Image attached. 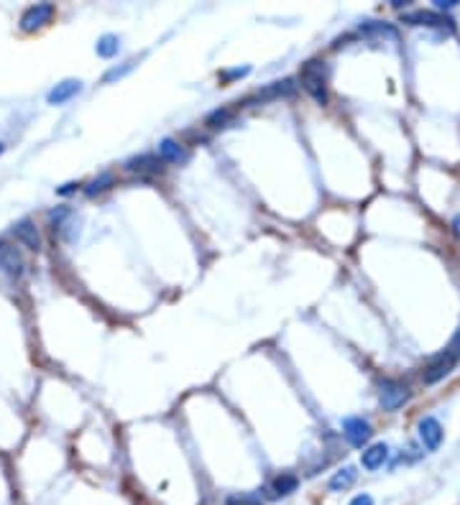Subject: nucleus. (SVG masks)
<instances>
[{"instance_id":"aec40b11","label":"nucleus","mask_w":460,"mask_h":505,"mask_svg":"<svg viewBox=\"0 0 460 505\" xmlns=\"http://www.w3.org/2000/svg\"><path fill=\"white\" fill-rule=\"evenodd\" d=\"M67 217H69V207L67 204H61V207H56V209H51L49 212V225L56 230V227H61V222H64Z\"/></svg>"},{"instance_id":"b1692460","label":"nucleus","mask_w":460,"mask_h":505,"mask_svg":"<svg viewBox=\"0 0 460 505\" xmlns=\"http://www.w3.org/2000/svg\"><path fill=\"white\" fill-rule=\"evenodd\" d=\"M445 350H448V353L453 355V358L460 360V327H458V332L453 335V340H450V345L445 347Z\"/></svg>"},{"instance_id":"1a4fd4ad","label":"nucleus","mask_w":460,"mask_h":505,"mask_svg":"<svg viewBox=\"0 0 460 505\" xmlns=\"http://www.w3.org/2000/svg\"><path fill=\"white\" fill-rule=\"evenodd\" d=\"M442 424L435 419V416H424L422 421H419V439H422L424 449L435 452L437 447L442 444Z\"/></svg>"},{"instance_id":"2eb2a0df","label":"nucleus","mask_w":460,"mask_h":505,"mask_svg":"<svg viewBox=\"0 0 460 505\" xmlns=\"http://www.w3.org/2000/svg\"><path fill=\"white\" fill-rule=\"evenodd\" d=\"M356 477H358L356 467H343V469H337L335 475L330 477L327 487H330L332 493H343V490H348V487L356 482Z\"/></svg>"},{"instance_id":"f8f14e48","label":"nucleus","mask_w":460,"mask_h":505,"mask_svg":"<svg viewBox=\"0 0 460 505\" xmlns=\"http://www.w3.org/2000/svg\"><path fill=\"white\" fill-rule=\"evenodd\" d=\"M80 92H82L80 80H64V82H59L54 90H49L46 100H49V105H64V103H69L74 95H80Z\"/></svg>"},{"instance_id":"20e7f679","label":"nucleus","mask_w":460,"mask_h":505,"mask_svg":"<svg viewBox=\"0 0 460 505\" xmlns=\"http://www.w3.org/2000/svg\"><path fill=\"white\" fill-rule=\"evenodd\" d=\"M0 271L8 276V278H21L26 271V261L21 248H16L8 240H0Z\"/></svg>"},{"instance_id":"4468645a","label":"nucleus","mask_w":460,"mask_h":505,"mask_svg":"<svg viewBox=\"0 0 460 505\" xmlns=\"http://www.w3.org/2000/svg\"><path fill=\"white\" fill-rule=\"evenodd\" d=\"M389 459V447L384 444V442H379V444H374V447H368L366 452H363V457H361V464L366 469H379V467H384V462Z\"/></svg>"},{"instance_id":"4be33fe9","label":"nucleus","mask_w":460,"mask_h":505,"mask_svg":"<svg viewBox=\"0 0 460 505\" xmlns=\"http://www.w3.org/2000/svg\"><path fill=\"white\" fill-rule=\"evenodd\" d=\"M131 69H133V61H126L123 67H116V69H111V72L105 74V82H113V80H121L123 74H128Z\"/></svg>"},{"instance_id":"0eeeda50","label":"nucleus","mask_w":460,"mask_h":505,"mask_svg":"<svg viewBox=\"0 0 460 505\" xmlns=\"http://www.w3.org/2000/svg\"><path fill=\"white\" fill-rule=\"evenodd\" d=\"M371 434H374L371 432V424L363 421L361 416H348V419L343 421V437L350 447H358V449H361L368 439H371Z\"/></svg>"},{"instance_id":"393cba45","label":"nucleus","mask_w":460,"mask_h":505,"mask_svg":"<svg viewBox=\"0 0 460 505\" xmlns=\"http://www.w3.org/2000/svg\"><path fill=\"white\" fill-rule=\"evenodd\" d=\"M77 189H80V184H77V182H69V184H64V187L56 189V194H59V197H67V194H74Z\"/></svg>"},{"instance_id":"6ab92c4d","label":"nucleus","mask_w":460,"mask_h":505,"mask_svg":"<svg viewBox=\"0 0 460 505\" xmlns=\"http://www.w3.org/2000/svg\"><path fill=\"white\" fill-rule=\"evenodd\" d=\"M95 49H98V56H103V59H113V56L118 54V49H121V41H118V36L108 33V36L100 38Z\"/></svg>"},{"instance_id":"a878e982","label":"nucleus","mask_w":460,"mask_h":505,"mask_svg":"<svg viewBox=\"0 0 460 505\" xmlns=\"http://www.w3.org/2000/svg\"><path fill=\"white\" fill-rule=\"evenodd\" d=\"M350 505H374V498L368 493H363V495H356V498L350 500Z\"/></svg>"},{"instance_id":"7ed1b4c3","label":"nucleus","mask_w":460,"mask_h":505,"mask_svg":"<svg viewBox=\"0 0 460 505\" xmlns=\"http://www.w3.org/2000/svg\"><path fill=\"white\" fill-rule=\"evenodd\" d=\"M379 401L384 411H397L409 401V385L402 380H384L379 390Z\"/></svg>"},{"instance_id":"5701e85b","label":"nucleus","mask_w":460,"mask_h":505,"mask_svg":"<svg viewBox=\"0 0 460 505\" xmlns=\"http://www.w3.org/2000/svg\"><path fill=\"white\" fill-rule=\"evenodd\" d=\"M251 72V67H243V69H228V72H223L220 74V80L223 82H230V80H240V77H245V74Z\"/></svg>"},{"instance_id":"f257e3e1","label":"nucleus","mask_w":460,"mask_h":505,"mask_svg":"<svg viewBox=\"0 0 460 505\" xmlns=\"http://www.w3.org/2000/svg\"><path fill=\"white\" fill-rule=\"evenodd\" d=\"M300 82H302V87L307 90V95L315 100L317 105H327V67H325V61H320V59H310L302 67V72H300Z\"/></svg>"},{"instance_id":"f03ea898","label":"nucleus","mask_w":460,"mask_h":505,"mask_svg":"<svg viewBox=\"0 0 460 505\" xmlns=\"http://www.w3.org/2000/svg\"><path fill=\"white\" fill-rule=\"evenodd\" d=\"M460 360L453 358V355L448 353V350H442V353H437L435 358L427 360V365H424L422 370V383L424 385H435L440 383L442 378H448L450 373L455 370V365H458Z\"/></svg>"},{"instance_id":"a211bd4d","label":"nucleus","mask_w":460,"mask_h":505,"mask_svg":"<svg viewBox=\"0 0 460 505\" xmlns=\"http://www.w3.org/2000/svg\"><path fill=\"white\" fill-rule=\"evenodd\" d=\"M111 187H113V174H108V171H105V174H100L98 179H92V182L87 184V187H85V194H87V197L103 194V192H108Z\"/></svg>"},{"instance_id":"dca6fc26","label":"nucleus","mask_w":460,"mask_h":505,"mask_svg":"<svg viewBox=\"0 0 460 505\" xmlns=\"http://www.w3.org/2000/svg\"><path fill=\"white\" fill-rule=\"evenodd\" d=\"M230 123H233V110L230 108H218V110H213L208 118H205V125H208L210 130L228 128Z\"/></svg>"},{"instance_id":"6e6552de","label":"nucleus","mask_w":460,"mask_h":505,"mask_svg":"<svg viewBox=\"0 0 460 505\" xmlns=\"http://www.w3.org/2000/svg\"><path fill=\"white\" fill-rule=\"evenodd\" d=\"M164 169L166 166L159 159V153H141V156H133V159L126 161V171L138 174V177H153V174H161Z\"/></svg>"},{"instance_id":"423d86ee","label":"nucleus","mask_w":460,"mask_h":505,"mask_svg":"<svg viewBox=\"0 0 460 505\" xmlns=\"http://www.w3.org/2000/svg\"><path fill=\"white\" fill-rule=\"evenodd\" d=\"M402 24L409 26H429V28H453V19L437 11H412L402 13Z\"/></svg>"},{"instance_id":"412c9836","label":"nucleus","mask_w":460,"mask_h":505,"mask_svg":"<svg viewBox=\"0 0 460 505\" xmlns=\"http://www.w3.org/2000/svg\"><path fill=\"white\" fill-rule=\"evenodd\" d=\"M225 505H264L256 495H230L225 500Z\"/></svg>"},{"instance_id":"9d476101","label":"nucleus","mask_w":460,"mask_h":505,"mask_svg":"<svg viewBox=\"0 0 460 505\" xmlns=\"http://www.w3.org/2000/svg\"><path fill=\"white\" fill-rule=\"evenodd\" d=\"M13 238L29 250H41V235H39L36 225H34L31 219H21V222H16V227H13Z\"/></svg>"},{"instance_id":"f3484780","label":"nucleus","mask_w":460,"mask_h":505,"mask_svg":"<svg viewBox=\"0 0 460 505\" xmlns=\"http://www.w3.org/2000/svg\"><path fill=\"white\" fill-rule=\"evenodd\" d=\"M297 487H300V480H297V475H289V472H284V475H279L271 482L274 495H292Z\"/></svg>"},{"instance_id":"bb28decb","label":"nucleus","mask_w":460,"mask_h":505,"mask_svg":"<svg viewBox=\"0 0 460 505\" xmlns=\"http://www.w3.org/2000/svg\"><path fill=\"white\" fill-rule=\"evenodd\" d=\"M455 6H458V0H437V3H435L437 13H440V11H450V8H455Z\"/></svg>"},{"instance_id":"39448f33","label":"nucleus","mask_w":460,"mask_h":505,"mask_svg":"<svg viewBox=\"0 0 460 505\" xmlns=\"http://www.w3.org/2000/svg\"><path fill=\"white\" fill-rule=\"evenodd\" d=\"M54 13L56 8L51 6V3H36V6L26 8V11L21 13V31L34 33V31L44 28V26L54 19Z\"/></svg>"},{"instance_id":"9b49d317","label":"nucleus","mask_w":460,"mask_h":505,"mask_svg":"<svg viewBox=\"0 0 460 505\" xmlns=\"http://www.w3.org/2000/svg\"><path fill=\"white\" fill-rule=\"evenodd\" d=\"M159 159L164 164H184V161L190 159V151L174 138H164L159 143Z\"/></svg>"},{"instance_id":"cd10ccee","label":"nucleus","mask_w":460,"mask_h":505,"mask_svg":"<svg viewBox=\"0 0 460 505\" xmlns=\"http://www.w3.org/2000/svg\"><path fill=\"white\" fill-rule=\"evenodd\" d=\"M0 153H3V143H0Z\"/></svg>"},{"instance_id":"ddd939ff","label":"nucleus","mask_w":460,"mask_h":505,"mask_svg":"<svg viewBox=\"0 0 460 505\" xmlns=\"http://www.w3.org/2000/svg\"><path fill=\"white\" fill-rule=\"evenodd\" d=\"M297 90L295 80H282V82H271L269 87H264V90H258L256 98L258 100H279V98H292Z\"/></svg>"}]
</instances>
